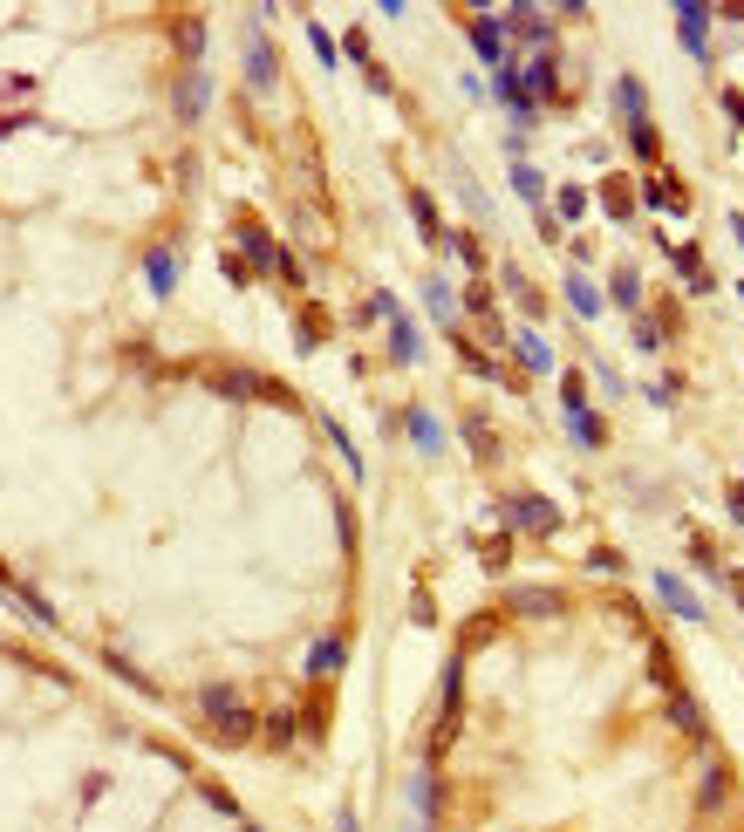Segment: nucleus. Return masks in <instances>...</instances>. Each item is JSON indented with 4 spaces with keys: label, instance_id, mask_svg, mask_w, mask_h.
I'll return each mask as SVG.
<instances>
[{
    "label": "nucleus",
    "instance_id": "1",
    "mask_svg": "<svg viewBox=\"0 0 744 832\" xmlns=\"http://www.w3.org/2000/svg\"><path fill=\"white\" fill-rule=\"evenodd\" d=\"M198 717H205V730H212L226 751H239V744H253V737H260V717L239 703L233 682H205V689H198Z\"/></svg>",
    "mask_w": 744,
    "mask_h": 832
},
{
    "label": "nucleus",
    "instance_id": "2",
    "mask_svg": "<svg viewBox=\"0 0 744 832\" xmlns=\"http://www.w3.org/2000/svg\"><path fill=\"white\" fill-rule=\"evenodd\" d=\"M499 519H506L512 532H526V539H553L560 532V505L540 492H506L499 498Z\"/></svg>",
    "mask_w": 744,
    "mask_h": 832
},
{
    "label": "nucleus",
    "instance_id": "3",
    "mask_svg": "<svg viewBox=\"0 0 744 832\" xmlns=\"http://www.w3.org/2000/svg\"><path fill=\"white\" fill-rule=\"evenodd\" d=\"M212 389H219V396H233V403H280V410H294V396H287L274 376H253V369H219V376H212Z\"/></svg>",
    "mask_w": 744,
    "mask_h": 832
},
{
    "label": "nucleus",
    "instance_id": "4",
    "mask_svg": "<svg viewBox=\"0 0 744 832\" xmlns=\"http://www.w3.org/2000/svg\"><path fill=\"white\" fill-rule=\"evenodd\" d=\"M233 239H239V260H246V273H280V253H287V246H280V239L260 226V219H239Z\"/></svg>",
    "mask_w": 744,
    "mask_h": 832
},
{
    "label": "nucleus",
    "instance_id": "5",
    "mask_svg": "<svg viewBox=\"0 0 744 832\" xmlns=\"http://www.w3.org/2000/svg\"><path fill=\"white\" fill-rule=\"evenodd\" d=\"M519 82H526V96H533L540 110L567 103V89H560V48H553V55H533V62L519 69Z\"/></svg>",
    "mask_w": 744,
    "mask_h": 832
},
{
    "label": "nucleus",
    "instance_id": "6",
    "mask_svg": "<svg viewBox=\"0 0 744 832\" xmlns=\"http://www.w3.org/2000/svg\"><path fill=\"white\" fill-rule=\"evenodd\" d=\"M171 110H178V123H205V110H212V76H205V69H185L178 89H171Z\"/></svg>",
    "mask_w": 744,
    "mask_h": 832
},
{
    "label": "nucleus",
    "instance_id": "7",
    "mask_svg": "<svg viewBox=\"0 0 744 832\" xmlns=\"http://www.w3.org/2000/svg\"><path fill=\"white\" fill-rule=\"evenodd\" d=\"M471 55L485 62V69H506V21H492V14H471Z\"/></svg>",
    "mask_w": 744,
    "mask_h": 832
},
{
    "label": "nucleus",
    "instance_id": "8",
    "mask_svg": "<svg viewBox=\"0 0 744 832\" xmlns=\"http://www.w3.org/2000/svg\"><path fill=\"white\" fill-rule=\"evenodd\" d=\"M676 28H683L690 62H710V7H697V0H676Z\"/></svg>",
    "mask_w": 744,
    "mask_h": 832
},
{
    "label": "nucleus",
    "instance_id": "9",
    "mask_svg": "<svg viewBox=\"0 0 744 832\" xmlns=\"http://www.w3.org/2000/svg\"><path fill=\"white\" fill-rule=\"evenodd\" d=\"M383 328H390V362H396V369H417V362H424V335H417V321H410V314H390Z\"/></svg>",
    "mask_w": 744,
    "mask_h": 832
},
{
    "label": "nucleus",
    "instance_id": "10",
    "mask_svg": "<svg viewBox=\"0 0 744 832\" xmlns=\"http://www.w3.org/2000/svg\"><path fill=\"white\" fill-rule=\"evenodd\" d=\"M342 662H349V635H321L301 669H308V682H328V676H342Z\"/></svg>",
    "mask_w": 744,
    "mask_h": 832
},
{
    "label": "nucleus",
    "instance_id": "11",
    "mask_svg": "<svg viewBox=\"0 0 744 832\" xmlns=\"http://www.w3.org/2000/svg\"><path fill=\"white\" fill-rule=\"evenodd\" d=\"M144 287H151L157 301L178 294V253H171V246H151V253H144Z\"/></svg>",
    "mask_w": 744,
    "mask_h": 832
},
{
    "label": "nucleus",
    "instance_id": "12",
    "mask_svg": "<svg viewBox=\"0 0 744 832\" xmlns=\"http://www.w3.org/2000/svg\"><path fill=\"white\" fill-rule=\"evenodd\" d=\"M560 294H567V307H574L581 321H601V314H608V294L594 287L588 273H567V280H560Z\"/></svg>",
    "mask_w": 744,
    "mask_h": 832
},
{
    "label": "nucleus",
    "instance_id": "13",
    "mask_svg": "<svg viewBox=\"0 0 744 832\" xmlns=\"http://www.w3.org/2000/svg\"><path fill=\"white\" fill-rule=\"evenodd\" d=\"M512 355H519V369H526V376H553V341L547 335L519 328V335H512Z\"/></svg>",
    "mask_w": 744,
    "mask_h": 832
},
{
    "label": "nucleus",
    "instance_id": "14",
    "mask_svg": "<svg viewBox=\"0 0 744 832\" xmlns=\"http://www.w3.org/2000/svg\"><path fill=\"white\" fill-rule=\"evenodd\" d=\"M506 28H512V35H519V41H533L540 55H553V21H547V14H533L526 0H519V7H512V14H506Z\"/></svg>",
    "mask_w": 744,
    "mask_h": 832
},
{
    "label": "nucleus",
    "instance_id": "15",
    "mask_svg": "<svg viewBox=\"0 0 744 832\" xmlns=\"http://www.w3.org/2000/svg\"><path fill=\"white\" fill-rule=\"evenodd\" d=\"M403 437H410V444H417L424 457L444 451V430H437V416L424 410V403H410V410H403Z\"/></svg>",
    "mask_w": 744,
    "mask_h": 832
},
{
    "label": "nucleus",
    "instance_id": "16",
    "mask_svg": "<svg viewBox=\"0 0 744 832\" xmlns=\"http://www.w3.org/2000/svg\"><path fill=\"white\" fill-rule=\"evenodd\" d=\"M649 580H656V594L669 601V614H683V621H704V601L683 587V573H649Z\"/></svg>",
    "mask_w": 744,
    "mask_h": 832
},
{
    "label": "nucleus",
    "instance_id": "17",
    "mask_svg": "<svg viewBox=\"0 0 744 832\" xmlns=\"http://www.w3.org/2000/svg\"><path fill=\"white\" fill-rule=\"evenodd\" d=\"M642 205H649V212H683L690 198H683V185H676V178H663V171H642Z\"/></svg>",
    "mask_w": 744,
    "mask_h": 832
},
{
    "label": "nucleus",
    "instance_id": "18",
    "mask_svg": "<svg viewBox=\"0 0 744 832\" xmlns=\"http://www.w3.org/2000/svg\"><path fill=\"white\" fill-rule=\"evenodd\" d=\"M274 76H280V62H274V41H246V89H274Z\"/></svg>",
    "mask_w": 744,
    "mask_h": 832
},
{
    "label": "nucleus",
    "instance_id": "19",
    "mask_svg": "<svg viewBox=\"0 0 744 832\" xmlns=\"http://www.w3.org/2000/svg\"><path fill=\"white\" fill-rule=\"evenodd\" d=\"M171 41H178L185 69H198V62H205V21H198V14H178V21H171Z\"/></svg>",
    "mask_w": 744,
    "mask_h": 832
},
{
    "label": "nucleus",
    "instance_id": "20",
    "mask_svg": "<svg viewBox=\"0 0 744 832\" xmlns=\"http://www.w3.org/2000/svg\"><path fill=\"white\" fill-rule=\"evenodd\" d=\"M615 110H622L628 130H635V123H649V96H642V76H615Z\"/></svg>",
    "mask_w": 744,
    "mask_h": 832
},
{
    "label": "nucleus",
    "instance_id": "21",
    "mask_svg": "<svg viewBox=\"0 0 744 832\" xmlns=\"http://www.w3.org/2000/svg\"><path fill=\"white\" fill-rule=\"evenodd\" d=\"M669 260H676V273H683V287H690V294H710V287H717L697 246H669Z\"/></svg>",
    "mask_w": 744,
    "mask_h": 832
},
{
    "label": "nucleus",
    "instance_id": "22",
    "mask_svg": "<svg viewBox=\"0 0 744 832\" xmlns=\"http://www.w3.org/2000/svg\"><path fill=\"white\" fill-rule=\"evenodd\" d=\"M424 307H431V321H458V294H451V280L444 273H424Z\"/></svg>",
    "mask_w": 744,
    "mask_h": 832
},
{
    "label": "nucleus",
    "instance_id": "23",
    "mask_svg": "<svg viewBox=\"0 0 744 832\" xmlns=\"http://www.w3.org/2000/svg\"><path fill=\"white\" fill-rule=\"evenodd\" d=\"M669 723H676V730H690V737H710L704 710H697V703H690V689H683V682H676V689H669Z\"/></svg>",
    "mask_w": 744,
    "mask_h": 832
},
{
    "label": "nucleus",
    "instance_id": "24",
    "mask_svg": "<svg viewBox=\"0 0 744 832\" xmlns=\"http://www.w3.org/2000/svg\"><path fill=\"white\" fill-rule=\"evenodd\" d=\"M499 287H506V294H512L519 307H526V314H547V301H540V287H533V280H526L519 266H499Z\"/></svg>",
    "mask_w": 744,
    "mask_h": 832
},
{
    "label": "nucleus",
    "instance_id": "25",
    "mask_svg": "<svg viewBox=\"0 0 744 832\" xmlns=\"http://www.w3.org/2000/svg\"><path fill=\"white\" fill-rule=\"evenodd\" d=\"M608 301L628 307V314L642 307V273H635V266H615V273H608Z\"/></svg>",
    "mask_w": 744,
    "mask_h": 832
},
{
    "label": "nucleus",
    "instance_id": "26",
    "mask_svg": "<svg viewBox=\"0 0 744 832\" xmlns=\"http://www.w3.org/2000/svg\"><path fill=\"white\" fill-rule=\"evenodd\" d=\"M410 219H417V232H424L431 246H444V219H437V198H431V191H410Z\"/></svg>",
    "mask_w": 744,
    "mask_h": 832
},
{
    "label": "nucleus",
    "instance_id": "27",
    "mask_svg": "<svg viewBox=\"0 0 744 832\" xmlns=\"http://www.w3.org/2000/svg\"><path fill=\"white\" fill-rule=\"evenodd\" d=\"M567 430H574L581 451H601V444H608V423H601L594 410H574V416H567Z\"/></svg>",
    "mask_w": 744,
    "mask_h": 832
},
{
    "label": "nucleus",
    "instance_id": "28",
    "mask_svg": "<svg viewBox=\"0 0 744 832\" xmlns=\"http://www.w3.org/2000/svg\"><path fill=\"white\" fill-rule=\"evenodd\" d=\"M465 451L478 457V464H492V457H499V437H492V423H485V416H465Z\"/></svg>",
    "mask_w": 744,
    "mask_h": 832
},
{
    "label": "nucleus",
    "instance_id": "29",
    "mask_svg": "<svg viewBox=\"0 0 744 832\" xmlns=\"http://www.w3.org/2000/svg\"><path fill=\"white\" fill-rule=\"evenodd\" d=\"M512 614H560L553 587H512Z\"/></svg>",
    "mask_w": 744,
    "mask_h": 832
},
{
    "label": "nucleus",
    "instance_id": "30",
    "mask_svg": "<svg viewBox=\"0 0 744 832\" xmlns=\"http://www.w3.org/2000/svg\"><path fill=\"white\" fill-rule=\"evenodd\" d=\"M628 151L642 157V171H656V164H663V137H656V123H635V130H628Z\"/></svg>",
    "mask_w": 744,
    "mask_h": 832
},
{
    "label": "nucleus",
    "instance_id": "31",
    "mask_svg": "<svg viewBox=\"0 0 744 832\" xmlns=\"http://www.w3.org/2000/svg\"><path fill=\"white\" fill-rule=\"evenodd\" d=\"M512 191H519V198H526V205L540 212V198H547V178H540V171H533L526 157H512Z\"/></svg>",
    "mask_w": 744,
    "mask_h": 832
},
{
    "label": "nucleus",
    "instance_id": "32",
    "mask_svg": "<svg viewBox=\"0 0 744 832\" xmlns=\"http://www.w3.org/2000/svg\"><path fill=\"white\" fill-rule=\"evenodd\" d=\"M410 805H417V819H437V778H431V764H424V771H410Z\"/></svg>",
    "mask_w": 744,
    "mask_h": 832
},
{
    "label": "nucleus",
    "instance_id": "33",
    "mask_svg": "<svg viewBox=\"0 0 744 832\" xmlns=\"http://www.w3.org/2000/svg\"><path fill=\"white\" fill-rule=\"evenodd\" d=\"M451 335H458V328H451ZM458 362H465L471 376H485V382H499V362H492V355H485V348H478V341H465V335H458Z\"/></svg>",
    "mask_w": 744,
    "mask_h": 832
},
{
    "label": "nucleus",
    "instance_id": "34",
    "mask_svg": "<svg viewBox=\"0 0 744 832\" xmlns=\"http://www.w3.org/2000/svg\"><path fill=\"white\" fill-rule=\"evenodd\" d=\"M321 341H328V314H321V307H308V314H301V328H294V348L308 355V348H321Z\"/></svg>",
    "mask_w": 744,
    "mask_h": 832
},
{
    "label": "nucleus",
    "instance_id": "35",
    "mask_svg": "<svg viewBox=\"0 0 744 832\" xmlns=\"http://www.w3.org/2000/svg\"><path fill=\"white\" fill-rule=\"evenodd\" d=\"M308 48H314V62H321V69H335V62H342V41L328 35L321 21H308Z\"/></svg>",
    "mask_w": 744,
    "mask_h": 832
},
{
    "label": "nucleus",
    "instance_id": "36",
    "mask_svg": "<svg viewBox=\"0 0 744 832\" xmlns=\"http://www.w3.org/2000/svg\"><path fill=\"white\" fill-rule=\"evenodd\" d=\"M321 430H328V444L342 451V464H349V478H362V451H355V444H349V430H342L335 416H321Z\"/></svg>",
    "mask_w": 744,
    "mask_h": 832
},
{
    "label": "nucleus",
    "instance_id": "37",
    "mask_svg": "<svg viewBox=\"0 0 744 832\" xmlns=\"http://www.w3.org/2000/svg\"><path fill=\"white\" fill-rule=\"evenodd\" d=\"M444 246L458 253V266H465V273H485V253H478V239H471V232H444Z\"/></svg>",
    "mask_w": 744,
    "mask_h": 832
},
{
    "label": "nucleus",
    "instance_id": "38",
    "mask_svg": "<svg viewBox=\"0 0 744 832\" xmlns=\"http://www.w3.org/2000/svg\"><path fill=\"white\" fill-rule=\"evenodd\" d=\"M697 798H704V812H717V805L731 798V771H724V764H710V771H704V792H697Z\"/></svg>",
    "mask_w": 744,
    "mask_h": 832
},
{
    "label": "nucleus",
    "instance_id": "39",
    "mask_svg": "<svg viewBox=\"0 0 744 832\" xmlns=\"http://www.w3.org/2000/svg\"><path fill=\"white\" fill-rule=\"evenodd\" d=\"M553 212H560V219H581V212H588V191H581V185H560V191H553Z\"/></svg>",
    "mask_w": 744,
    "mask_h": 832
},
{
    "label": "nucleus",
    "instance_id": "40",
    "mask_svg": "<svg viewBox=\"0 0 744 832\" xmlns=\"http://www.w3.org/2000/svg\"><path fill=\"white\" fill-rule=\"evenodd\" d=\"M198 798H205L212 812H226V819H239V798L226 792V785H212V778H205V785H198Z\"/></svg>",
    "mask_w": 744,
    "mask_h": 832
},
{
    "label": "nucleus",
    "instance_id": "41",
    "mask_svg": "<svg viewBox=\"0 0 744 832\" xmlns=\"http://www.w3.org/2000/svg\"><path fill=\"white\" fill-rule=\"evenodd\" d=\"M608 219H622V226L635 219V198H628V185H622V178H608Z\"/></svg>",
    "mask_w": 744,
    "mask_h": 832
},
{
    "label": "nucleus",
    "instance_id": "42",
    "mask_svg": "<svg viewBox=\"0 0 744 832\" xmlns=\"http://www.w3.org/2000/svg\"><path fill=\"white\" fill-rule=\"evenodd\" d=\"M635 348H642V355H656V348H663V321L635 314Z\"/></svg>",
    "mask_w": 744,
    "mask_h": 832
},
{
    "label": "nucleus",
    "instance_id": "43",
    "mask_svg": "<svg viewBox=\"0 0 744 832\" xmlns=\"http://www.w3.org/2000/svg\"><path fill=\"white\" fill-rule=\"evenodd\" d=\"M560 410H567V416L588 410V382H581V376H560Z\"/></svg>",
    "mask_w": 744,
    "mask_h": 832
},
{
    "label": "nucleus",
    "instance_id": "44",
    "mask_svg": "<svg viewBox=\"0 0 744 832\" xmlns=\"http://www.w3.org/2000/svg\"><path fill=\"white\" fill-rule=\"evenodd\" d=\"M465 307L478 314V321H499V314H492V287H485V280H471V287H465Z\"/></svg>",
    "mask_w": 744,
    "mask_h": 832
},
{
    "label": "nucleus",
    "instance_id": "45",
    "mask_svg": "<svg viewBox=\"0 0 744 832\" xmlns=\"http://www.w3.org/2000/svg\"><path fill=\"white\" fill-rule=\"evenodd\" d=\"M103 669H117V676L130 682V689H144V696H157V682H151V676H137V669H130L123 655H103Z\"/></svg>",
    "mask_w": 744,
    "mask_h": 832
},
{
    "label": "nucleus",
    "instance_id": "46",
    "mask_svg": "<svg viewBox=\"0 0 744 832\" xmlns=\"http://www.w3.org/2000/svg\"><path fill=\"white\" fill-rule=\"evenodd\" d=\"M362 314H369V321H390V314H403V307H396V294H390V287H376V294H369V307H362Z\"/></svg>",
    "mask_w": 744,
    "mask_h": 832
},
{
    "label": "nucleus",
    "instance_id": "47",
    "mask_svg": "<svg viewBox=\"0 0 744 832\" xmlns=\"http://www.w3.org/2000/svg\"><path fill=\"white\" fill-rule=\"evenodd\" d=\"M260 730H267V744H274V751H280V744H287V737H294V717H287V710H274V717L260 723Z\"/></svg>",
    "mask_w": 744,
    "mask_h": 832
},
{
    "label": "nucleus",
    "instance_id": "48",
    "mask_svg": "<svg viewBox=\"0 0 744 832\" xmlns=\"http://www.w3.org/2000/svg\"><path fill=\"white\" fill-rule=\"evenodd\" d=\"M588 567H594V573H622L628 560H622V553H615V546H601V553H588Z\"/></svg>",
    "mask_w": 744,
    "mask_h": 832
},
{
    "label": "nucleus",
    "instance_id": "49",
    "mask_svg": "<svg viewBox=\"0 0 744 832\" xmlns=\"http://www.w3.org/2000/svg\"><path fill=\"white\" fill-rule=\"evenodd\" d=\"M335 532H342V553H355V512L349 505H335Z\"/></svg>",
    "mask_w": 744,
    "mask_h": 832
},
{
    "label": "nucleus",
    "instance_id": "50",
    "mask_svg": "<svg viewBox=\"0 0 744 832\" xmlns=\"http://www.w3.org/2000/svg\"><path fill=\"white\" fill-rule=\"evenodd\" d=\"M280 280H287V287H308V266L294 260V253H280Z\"/></svg>",
    "mask_w": 744,
    "mask_h": 832
},
{
    "label": "nucleus",
    "instance_id": "51",
    "mask_svg": "<svg viewBox=\"0 0 744 832\" xmlns=\"http://www.w3.org/2000/svg\"><path fill=\"white\" fill-rule=\"evenodd\" d=\"M342 55H349V62H362V69H369V41L355 35V28H349V35H342Z\"/></svg>",
    "mask_w": 744,
    "mask_h": 832
},
{
    "label": "nucleus",
    "instance_id": "52",
    "mask_svg": "<svg viewBox=\"0 0 744 832\" xmlns=\"http://www.w3.org/2000/svg\"><path fill=\"white\" fill-rule=\"evenodd\" d=\"M649 403H663V410H669V403H676V376H663V382H649Z\"/></svg>",
    "mask_w": 744,
    "mask_h": 832
},
{
    "label": "nucleus",
    "instance_id": "53",
    "mask_svg": "<svg viewBox=\"0 0 744 832\" xmlns=\"http://www.w3.org/2000/svg\"><path fill=\"white\" fill-rule=\"evenodd\" d=\"M219 266H226V280H233V287H246V280H253V273H246V260H239V253H226V260H219Z\"/></svg>",
    "mask_w": 744,
    "mask_h": 832
},
{
    "label": "nucleus",
    "instance_id": "54",
    "mask_svg": "<svg viewBox=\"0 0 744 832\" xmlns=\"http://www.w3.org/2000/svg\"><path fill=\"white\" fill-rule=\"evenodd\" d=\"M724 116H731V123L744 130V89H724Z\"/></svg>",
    "mask_w": 744,
    "mask_h": 832
},
{
    "label": "nucleus",
    "instance_id": "55",
    "mask_svg": "<svg viewBox=\"0 0 744 832\" xmlns=\"http://www.w3.org/2000/svg\"><path fill=\"white\" fill-rule=\"evenodd\" d=\"M724 587H731V601L744 607V567H724Z\"/></svg>",
    "mask_w": 744,
    "mask_h": 832
},
{
    "label": "nucleus",
    "instance_id": "56",
    "mask_svg": "<svg viewBox=\"0 0 744 832\" xmlns=\"http://www.w3.org/2000/svg\"><path fill=\"white\" fill-rule=\"evenodd\" d=\"M335 832H362V826H355V805H342V812H335Z\"/></svg>",
    "mask_w": 744,
    "mask_h": 832
},
{
    "label": "nucleus",
    "instance_id": "57",
    "mask_svg": "<svg viewBox=\"0 0 744 832\" xmlns=\"http://www.w3.org/2000/svg\"><path fill=\"white\" fill-rule=\"evenodd\" d=\"M731 519H744V485H731Z\"/></svg>",
    "mask_w": 744,
    "mask_h": 832
},
{
    "label": "nucleus",
    "instance_id": "58",
    "mask_svg": "<svg viewBox=\"0 0 744 832\" xmlns=\"http://www.w3.org/2000/svg\"><path fill=\"white\" fill-rule=\"evenodd\" d=\"M731 239H738V246H744V212H731Z\"/></svg>",
    "mask_w": 744,
    "mask_h": 832
},
{
    "label": "nucleus",
    "instance_id": "59",
    "mask_svg": "<svg viewBox=\"0 0 744 832\" xmlns=\"http://www.w3.org/2000/svg\"><path fill=\"white\" fill-rule=\"evenodd\" d=\"M410 832H431V826H424V819H410Z\"/></svg>",
    "mask_w": 744,
    "mask_h": 832
},
{
    "label": "nucleus",
    "instance_id": "60",
    "mask_svg": "<svg viewBox=\"0 0 744 832\" xmlns=\"http://www.w3.org/2000/svg\"><path fill=\"white\" fill-rule=\"evenodd\" d=\"M246 832H260V826H246Z\"/></svg>",
    "mask_w": 744,
    "mask_h": 832
},
{
    "label": "nucleus",
    "instance_id": "61",
    "mask_svg": "<svg viewBox=\"0 0 744 832\" xmlns=\"http://www.w3.org/2000/svg\"><path fill=\"white\" fill-rule=\"evenodd\" d=\"M738 301H744V287H738Z\"/></svg>",
    "mask_w": 744,
    "mask_h": 832
}]
</instances>
